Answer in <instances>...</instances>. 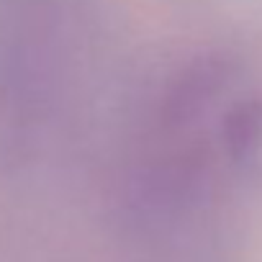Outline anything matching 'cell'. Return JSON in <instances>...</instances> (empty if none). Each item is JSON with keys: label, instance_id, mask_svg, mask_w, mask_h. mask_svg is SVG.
Masks as SVG:
<instances>
[{"label": "cell", "instance_id": "6da1fadb", "mask_svg": "<svg viewBox=\"0 0 262 262\" xmlns=\"http://www.w3.org/2000/svg\"><path fill=\"white\" fill-rule=\"evenodd\" d=\"M224 142L236 165L262 172V95L239 103L226 116Z\"/></svg>", "mask_w": 262, "mask_h": 262}]
</instances>
